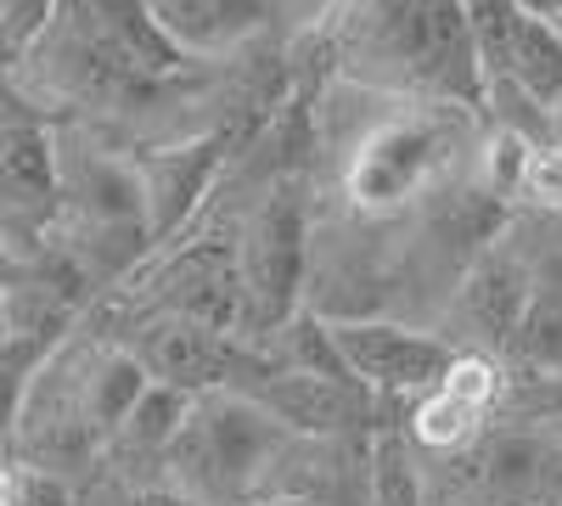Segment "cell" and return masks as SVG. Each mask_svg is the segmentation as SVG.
<instances>
[{"mask_svg": "<svg viewBox=\"0 0 562 506\" xmlns=\"http://www.w3.org/2000/svg\"><path fill=\"white\" fill-rule=\"evenodd\" d=\"M321 45L344 85L484 113V68L461 0H333Z\"/></svg>", "mask_w": 562, "mask_h": 506, "instance_id": "1", "label": "cell"}, {"mask_svg": "<svg viewBox=\"0 0 562 506\" xmlns=\"http://www.w3.org/2000/svg\"><path fill=\"white\" fill-rule=\"evenodd\" d=\"M479 108L383 97V113L366 119L338 153V192L360 220H394L445 192L461 158H479Z\"/></svg>", "mask_w": 562, "mask_h": 506, "instance_id": "2", "label": "cell"}, {"mask_svg": "<svg viewBox=\"0 0 562 506\" xmlns=\"http://www.w3.org/2000/svg\"><path fill=\"white\" fill-rule=\"evenodd\" d=\"M57 180H63V203H57L52 243L108 299L153 259V220H147V192H140L135 158L63 124L57 130Z\"/></svg>", "mask_w": 562, "mask_h": 506, "instance_id": "3", "label": "cell"}, {"mask_svg": "<svg viewBox=\"0 0 562 506\" xmlns=\"http://www.w3.org/2000/svg\"><path fill=\"white\" fill-rule=\"evenodd\" d=\"M293 434L254 394H198L158 468V484L192 506H259Z\"/></svg>", "mask_w": 562, "mask_h": 506, "instance_id": "4", "label": "cell"}, {"mask_svg": "<svg viewBox=\"0 0 562 506\" xmlns=\"http://www.w3.org/2000/svg\"><path fill=\"white\" fill-rule=\"evenodd\" d=\"M434 506H562V428L557 417L506 411L473 445L416 456Z\"/></svg>", "mask_w": 562, "mask_h": 506, "instance_id": "5", "label": "cell"}, {"mask_svg": "<svg viewBox=\"0 0 562 506\" xmlns=\"http://www.w3.org/2000/svg\"><path fill=\"white\" fill-rule=\"evenodd\" d=\"M97 321L135 349V360L147 366V378L198 400V394H220V389H248L254 378H265V355L243 338H225L214 327H198L186 315H124L97 304Z\"/></svg>", "mask_w": 562, "mask_h": 506, "instance_id": "6", "label": "cell"}, {"mask_svg": "<svg viewBox=\"0 0 562 506\" xmlns=\"http://www.w3.org/2000/svg\"><path fill=\"white\" fill-rule=\"evenodd\" d=\"M57 124L18 90H0V254H40L57 232Z\"/></svg>", "mask_w": 562, "mask_h": 506, "instance_id": "7", "label": "cell"}, {"mask_svg": "<svg viewBox=\"0 0 562 506\" xmlns=\"http://www.w3.org/2000/svg\"><path fill=\"white\" fill-rule=\"evenodd\" d=\"M326 321V315H321ZM338 360L349 366V378L389 411H405L416 394H428L456 360V344L445 333L411 327V321H326Z\"/></svg>", "mask_w": 562, "mask_h": 506, "instance_id": "8", "label": "cell"}, {"mask_svg": "<svg viewBox=\"0 0 562 506\" xmlns=\"http://www.w3.org/2000/svg\"><path fill=\"white\" fill-rule=\"evenodd\" d=\"M506 405H512L506 366L479 349H456L450 372L400 411V439L416 456H450L461 445H473L490 423H501Z\"/></svg>", "mask_w": 562, "mask_h": 506, "instance_id": "9", "label": "cell"}, {"mask_svg": "<svg viewBox=\"0 0 562 506\" xmlns=\"http://www.w3.org/2000/svg\"><path fill=\"white\" fill-rule=\"evenodd\" d=\"M147 12L186 63H220L270 45L288 23L326 18L333 0H147Z\"/></svg>", "mask_w": 562, "mask_h": 506, "instance_id": "10", "label": "cell"}, {"mask_svg": "<svg viewBox=\"0 0 562 506\" xmlns=\"http://www.w3.org/2000/svg\"><path fill=\"white\" fill-rule=\"evenodd\" d=\"M130 158L140 175V192H147L153 254H158L203 214L220 175L231 169V158H243V147L231 130H203V135H180V142H164V147H135Z\"/></svg>", "mask_w": 562, "mask_h": 506, "instance_id": "11", "label": "cell"}, {"mask_svg": "<svg viewBox=\"0 0 562 506\" xmlns=\"http://www.w3.org/2000/svg\"><path fill=\"white\" fill-rule=\"evenodd\" d=\"M366 506H434L428 484H422V462L400 439V428H383L371 439V495H366Z\"/></svg>", "mask_w": 562, "mask_h": 506, "instance_id": "12", "label": "cell"}, {"mask_svg": "<svg viewBox=\"0 0 562 506\" xmlns=\"http://www.w3.org/2000/svg\"><path fill=\"white\" fill-rule=\"evenodd\" d=\"M45 355H52L45 344H23V338L0 333V445L12 439V423H18V411L29 400V383L45 366Z\"/></svg>", "mask_w": 562, "mask_h": 506, "instance_id": "13", "label": "cell"}, {"mask_svg": "<svg viewBox=\"0 0 562 506\" xmlns=\"http://www.w3.org/2000/svg\"><path fill=\"white\" fill-rule=\"evenodd\" d=\"M518 203H529L535 214H562V147L540 142L524 164V187Z\"/></svg>", "mask_w": 562, "mask_h": 506, "instance_id": "14", "label": "cell"}, {"mask_svg": "<svg viewBox=\"0 0 562 506\" xmlns=\"http://www.w3.org/2000/svg\"><path fill=\"white\" fill-rule=\"evenodd\" d=\"M52 12H57V0H0V18H7V34L18 45V57L40 40V29L52 23Z\"/></svg>", "mask_w": 562, "mask_h": 506, "instance_id": "15", "label": "cell"}, {"mask_svg": "<svg viewBox=\"0 0 562 506\" xmlns=\"http://www.w3.org/2000/svg\"><path fill=\"white\" fill-rule=\"evenodd\" d=\"M97 490H102V506H192L164 484H124V479H102V473H97Z\"/></svg>", "mask_w": 562, "mask_h": 506, "instance_id": "16", "label": "cell"}, {"mask_svg": "<svg viewBox=\"0 0 562 506\" xmlns=\"http://www.w3.org/2000/svg\"><path fill=\"white\" fill-rule=\"evenodd\" d=\"M518 7H524L535 23H546L551 34H562V0H518Z\"/></svg>", "mask_w": 562, "mask_h": 506, "instance_id": "17", "label": "cell"}, {"mask_svg": "<svg viewBox=\"0 0 562 506\" xmlns=\"http://www.w3.org/2000/svg\"><path fill=\"white\" fill-rule=\"evenodd\" d=\"M12 74H18V45H12V34H7V18H0V90L12 85Z\"/></svg>", "mask_w": 562, "mask_h": 506, "instance_id": "18", "label": "cell"}, {"mask_svg": "<svg viewBox=\"0 0 562 506\" xmlns=\"http://www.w3.org/2000/svg\"><path fill=\"white\" fill-rule=\"evenodd\" d=\"M546 130H551V147H562V97L551 102V113H546Z\"/></svg>", "mask_w": 562, "mask_h": 506, "instance_id": "19", "label": "cell"}, {"mask_svg": "<svg viewBox=\"0 0 562 506\" xmlns=\"http://www.w3.org/2000/svg\"><path fill=\"white\" fill-rule=\"evenodd\" d=\"M0 276H7V254H0Z\"/></svg>", "mask_w": 562, "mask_h": 506, "instance_id": "20", "label": "cell"}, {"mask_svg": "<svg viewBox=\"0 0 562 506\" xmlns=\"http://www.w3.org/2000/svg\"><path fill=\"white\" fill-rule=\"evenodd\" d=\"M0 450H7V445H0Z\"/></svg>", "mask_w": 562, "mask_h": 506, "instance_id": "21", "label": "cell"}]
</instances>
